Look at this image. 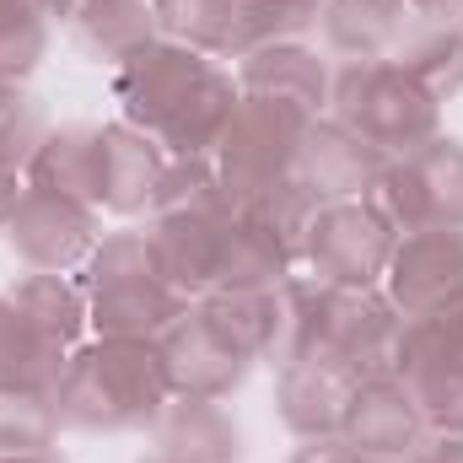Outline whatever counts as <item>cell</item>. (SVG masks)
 I'll return each mask as SVG.
<instances>
[{
  "label": "cell",
  "mask_w": 463,
  "mask_h": 463,
  "mask_svg": "<svg viewBox=\"0 0 463 463\" xmlns=\"http://www.w3.org/2000/svg\"><path fill=\"white\" fill-rule=\"evenodd\" d=\"M329 307H335V286H324L318 275H286L275 286V335L264 361L269 366H291L324 350V329H329Z\"/></svg>",
  "instance_id": "obj_23"
},
{
  "label": "cell",
  "mask_w": 463,
  "mask_h": 463,
  "mask_svg": "<svg viewBox=\"0 0 463 463\" xmlns=\"http://www.w3.org/2000/svg\"><path fill=\"white\" fill-rule=\"evenodd\" d=\"M0 463H65V458L49 448V453H16V458H0Z\"/></svg>",
  "instance_id": "obj_38"
},
{
  "label": "cell",
  "mask_w": 463,
  "mask_h": 463,
  "mask_svg": "<svg viewBox=\"0 0 463 463\" xmlns=\"http://www.w3.org/2000/svg\"><path fill=\"white\" fill-rule=\"evenodd\" d=\"M350 393H355V377L345 366H335L329 355L275 366V415L297 442L340 437L350 415Z\"/></svg>",
  "instance_id": "obj_16"
},
{
  "label": "cell",
  "mask_w": 463,
  "mask_h": 463,
  "mask_svg": "<svg viewBox=\"0 0 463 463\" xmlns=\"http://www.w3.org/2000/svg\"><path fill=\"white\" fill-rule=\"evenodd\" d=\"M393 242L399 237L383 227L361 200H329L307 222L302 269L318 275L335 291H372V286H383V269H388Z\"/></svg>",
  "instance_id": "obj_9"
},
{
  "label": "cell",
  "mask_w": 463,
  "mask_h": 463,
  "mask_svg": "<svg viewBox=\"0 0 463 463\" xmlns=\"http://www.w3.org/2000/svg\"><path fill=\"white\" fill-rule=\"evenodd\" d=\"M388 60L415 87H426L437 103L458 98L463 92V22H415Z\"/></svg>",
  "instance_id": "obj_26"
},
{
  "label": "cell",
  "mask_w": 463,
  "mask_h": 463,
  "mask_svg": "<svg viewBox=\"0 0 463 463\" xmlns=\"http://www.w3.org/2000/svg\"><path fill=\"white\" fill-rule=\"evenodd\" d=\"M361 205L393 237L426 227H463V140L437 135L404 156H388L372 189L361 194Z\"/></svg>",
  "instance_id": "obj_6"
},
{
  "label": "cell",
  "mask_w": 463,
  "mask_h": 463,
  "mask_svg": "<svg viewBox=\"0 0 463 463\" xmlns=\"http://www.w3.org/2000/svg\"><path fill=\"white\" fill-rule=\"evenodd\" d=\"M340 437H345L350 448L372 453V458H393V463L426 437L420 404H415V393L399 383V372H383V377H361V383H355L345 431H340Z\"/></svg>",
  "instance_id": "obj_20"
},
{
  "label": "cell",
  "mask_w": 463,
  "mask_h": 463,
  "mask_svg": "<svg viewBox=\"0 0 463 463\" xmlns=\"http://www.w3.org/2000/svg\"><path fill=\"white\" fill-rule=\"evenodd\" d=\"M167 173V151L135 124H98V167H92V211L98 216H151Z\"/></svg>",
  "instance_id": "obj_14"
},
{
  "label": "cell",
  "mask_w": 463,
  "mask_h": 463,
  "mask_svg": "<svg viewBox=\"0 0 463 463\" xmlns=\"http://www.w3.org/2000/svg\"><path fill=\"white\" fill-rule=\"evenodd\" d=\"M162 350V366H167V383H173V393H184V399H232L242 383H248V372H253V361L242 355V350H232L200 313H194V302L184 307V318L156 340Z\"/></svg>",
  "instance_id": "obj_15"
},
{
  "label": "cell",
  "mask_w": 463,
  "mask_h": 463,
  "mask_svg": "<svg viewBox=\"0 0 463 463\" xmlns=\"http://www.w3.org/2000/svg\"><path fill=\"white\" fill-rule=\"evenodd\" d=\"M92 167H98V124H54L22 178L33 189H54L92 205Z\"/></svg>",
  "instance_id": "obj_28"
},
{
  "label": "cell",
  "mask_w": 463,
  "mask_h": 463,
  "mask_svg": "<svg viewBox=\"0 0 463 463\" xmlns=\"http://www.w3.org/2000/svg\"><path fill=\"white\" fill-rule=\"evenodd\" d=\"M65 33L76 38V49H81L87 60L114 65V71L162 38L151 0H87V5L65 22Z\"/></svg>",
  "instance_id": "obj_22"
},
{
  "label": "cell",
  "mask_w": 463,
  "mask_h": 463,
  "mask_svg": "<svg viewBox=\"0 0 463 463\" xmlns=\"http://www.w3.org/2000/svg\"><path fill=\"white\" fill-rule=\"evenodd\" d=\"M383 151L366 146L361 135H350L340 118L318 114L302 135V151H297V184L329 205V200H361L372 189V178L383 173Z\"/></svg>",
  "instance_id": "obj_17"
},
{
  "label": "cell",
  "mask_w": 463,
  "mask_h": 463,
  "mask_svg": "<svg viewBox=\"0 0 463 463\" xmlns=\"http://www.w3.org/2000/svg\"><path fill=\"white\" fill-rule=\"evenodd\" d=\"M393 372L415 393L426 431L463 437V302L431 318H410Z\"/></svg>",
  "instance_id": "obj_8"
},
{
  "label": "cell",
  "mask_w": 463,
  "mask_h": 463,
  "mask_svg": "<svg viewBox=\"0 0 463 463\" xmlns=\"http://www.w3.org/2000/svg\"><path fill=\"white\" fill-rule=\"evenodd\" d=\"M383 297L410 318H431L463 302V227H426L393 242Z\"/></svg>",
  "instance_id": "obj_11"
},
{
  "label": "cell",
  "mask_w": 463,
  "mask_h": 463,
  "mask_svg": "<svg viewBox=\"0 0 463 463\" xmlns=\"http://www.w3.org/2000/svg\"><path fill=\"white\" fill-rule=\"evenodd\" d=\"M76 280L87 291L92 340H162L189 307L156 275L146 232H103V242L76 269Z\"/></svg>",
  "instance_id": "obj_3"
},
{
  "label": "cell",
  "mask_w": 463,
  "mask_h": 463,
  "mask_svg": "<svg viewBox=\"0 0 463 463\" xmlns=\"http://www.w3.org/2000/svg\"><path fill=\"white\" fill-rule=\"evenodd\" d=\"M43 135H49V124H43L38 98L22 81H0V167L27 173V162L43 146Z\"/></svg>",
  "instance_id": "obj_32"
},
{
  "label": "cell",
  "mask_w": 463,
  "mask_h": 463,
  "mask_svg": "<svg viewBox=\"0 0 463 463\" xmlns=\"http://www.w3.org/2000/svg\"><path fill=\"white\" fill-rule=\"evenodd\" d=\"M146 431H151V458L162 463H242V426L227 410V399L173 393Z\"/></svg>",
  "instance_id": "obj_19"
},
{
  "label": "cell",
  "mask_w": 463,
  "mask_h": 463,
  "mask_svg": "<svg viewBox=\"0 0 463 463\" xmlns=\"http://www.w3.org/2000/svg\"><path fill=\"white\" fill-rule=\"evenodd\" d=\"M194 313L232 350H242L248 361H264L269 335H275V286H216L211 297L194 302Z\"/></svg>",
  "instance_id": "obj_29"
},
{
  "label": "cell",
  "mask_w": 463,
  "mask_h": 463,
  "mask_svg": "<svg viewBox=\"0 0 463 463\" xmlns=\"http://www.w3.org/2000/svg\"><path fill=\"white\" fill-rule=\"evenodd\" d=\"M415 22H463V0H404Z\"/></svg>",
  "instance_id": "obj_36"
},
{
  "label": "cell",
  "mask_w": 463,
  "mask_h": 463,
  "mask_svg": "<svg viewBox=\"0 0 463 463\" xmlns=\"http://www.w3.org/2000/svg\"><path fill=\"white\" fill-rule=\"evenodd\" d=\"M81 5H87V0H49V22H60V27H65Z\"/></svg>",
  "instance_id": "obj_37"
},
{
  "label": "cell",
  "mask_w": 463,
  "mask_h": 463,
  "mask_svg": "<svg viewBox=\"0 0 463 463\" xmlns=\"http://www.w3.org/2000/svg\"><path fill=\"white\" fill-rule=\"evenodd\" d=\"M60 431H65V426H60L54 393L0 388V458H16V453H49Z\"/></svg>",
  "instance_id": "obj_30"
},
{
  "label": "cell",
  "mask_w": 463,
  "mask_h": 463,
  "mask_svg": "<svg viewBox=\"0 0 463 463\" xmlns=\"http://www.w3.org/2000/svg\"><path fill=\"white\" fill-rule=\"evenodd\" d=\"M399 463H463V437L458 431H426Z\"/></svg>",
  "instance_id": "obj_34"
},
{
  "label": "cell",
  "mask_w": 463,
  "mask_h": 463,
  "mask_svg": "<svg viewBox=\"0 0 463 463\" xmlns=\"http://www.w3.org/2000/svg\"><path fill=\"white\" fill-rule=\"evenodd\" d=\"M167 399L173 383L156 340H81L54 383V410L65 431H146Z\"/></svg>",
  "instance_id": "obj_2"
},
{
  "label": "cell",
  "mask_w": 463,
  "mask_h": 463,
  "mask_svg": "<svg viewBox=\"0 0 463 463\" xmlns=\"http://www.w3.org/2000/svg\"><path fill=\"white\" fill-rule=\"evenodd\" d=\"M237 87L253 92V98H280V103H297L307 114H329V92H335V60L318 54L307 38H280V43H264L253 54H242L232 65Z\"/></svg>",
  "instance_id": "obj_18"
},
{
  "label": "cell",
  "mask_w": 463,
  "mask_h": 463,
  "mask_svg": "<svg viewBox=\"0 0 463 463\" xmlns=\"http://www.w3.org/2000/svg\"><path fill=\"white\" fill-rule=\"evenodd\" d=\"M237 98L242 87L222 60L173 38H156L114 71L118 118L151 135L167 156H211Z\"/></svg>",
  "instance_id": "obj_1"
},
{
  "label": "cell",
  "mask_w": 463,
  "mask_h": 463,
  "mask_svg": "<svg viewBox=\"0 0 463 463\" xmlns=\"http://www.w3.org/2000/svg\"><path fill=\"white\" fill-rule=\"evenodd\" d=\"M5 242L22 269H49V275H76L92 248L103 242V216L87 200L54 194V189H22L16 216L5 227Z\"/></svg>",
  "instance_id": "obj_10"
},
{
  "label": "cell",
  "mask_w": 463,
  "mask_h": 463,
  "mask_svg": "<svg viewBox=\"0 0 463 463\" xmlns=\"http://www.w3.org/2000/svg\"><path fill=\"white\" fill-rule=\"evenodd\" d=\"M232 205H205V211H156L146 222V248L156 275L184 297L200 302L222 286V248H227Z\"/></svg>",
  "instance_id": "obj_12"
},
{
  "label": "cell",
  "mask_w": 463,
  "mask_h": 463,
  "mask_svg": "<svg viewBox=\"0 0 463 463\" xmlns=\"http://www.w3.org/2000/svg\"><path fill=\"white\" fill-rule=\"evenodd\" d=\"M49 0H0V81H27L49 49Z\"/></svg>",
  "instance_id": "obj_31"
},
{
  "label": "cell",
  "mask_w": 463,
  "mask_h": 463,
  "mask_svg": "<svg viewBox=\"0 0 463 463\" xmlns=\"http://www.w3.org/2000/svg\"><path fill=\"white\" fill-rule=\"evenodd\" d=\"M329 118H340L350 135H361L383 156H404V151L442 135V103L426 87H415L393 60L335 65Z\"/></svg>",
  "instance_id": "obj_4"
},
{
  "label": "cell",
  "mask_w": 463,
  "mask_h": 463,
  "mask_svg": "<svg viewBox=\"0 0 463 463\" xmlns=\"http://www.w3.org/2000/svg\"><path fill=\"white\" fill-rule=\"evenodd\" d=\"M410 27H415V11L404 0H324L318 11V38L335 65L388 60Z\"/></svg>",
  "instance_id": "obj_21"
},
{
  "label": "cell",
  "mask_w": 463,
  "mask_h": 463,
  "mask_svg": "<svg viewBox=\"0 0 463 463\" xmlns=\"http://www.w3.org/2000/svg\"><path fill=\"white\" fill-rule=\"evenodd\" d=\"M22 189H27V178H22V173H11V167H0V237H5L11 216H16V200H22Z\"/></svg>",
  "instance_id": "obj_35"
},
{
  "label": "cell",
  "mask_w": 463,
  "mask_h": 463,
  "mask_svg": "<svg viewBox=\"0 0 463 463\" xmlns=\"http://www.w3.org/2000/svg\"><path fill=\"white\" fill-rule=\"evenodd\" d=\"M65 361H71V350L54 345V340H49V335L0 291V388L54 393Z\"/></svg>",
  "instance_id": "obj_24"
},
{
  "label": "cell",
  "mask_w": 463,
  "mask_h": 463,
  "mask_svg": "<svg viewBox=\"0 0 463 463\" xmlns=\"http://www.w3.org/2000/svg\"><path fill=\"white\" fill-rule=\"evenodd\" d=\"M318 114L297 109V103H280V98H253L242 92L232 124L222 129L211 162H216V178L232 200H253L286 178H297V151H302V135Z\"/></svg>",
  "instance_id": "obj_7"
},
{
  "label": "cell",
  "mask_w": 463,
  "mask_h": 463,
  "mask_svg": "<svg viewBox=\"0 0 463 463\" xmlns=\"http://www.w3.org/2000/svg\"><path fill=\"white\" fill-rule=\"evenodd\" d=\"M297 264L302 259L275 232L232 200L227 248H222V286H280L286 275H297Z\"/></svg>",
  "instance_id": "obj_27"
},
{
  "label": "cell",
  "mask_w": 463,
  "mask_h": 463,
  "mask_svg": "<svg viewBox=\"0 0 463 463\" xmlns=\"http://www.w3.org/2000/svg\"><path fill=\"white\" fill-rule=\"evenodd\" d=\"M286 463H393V458H372V453L350 448L345 437H318V442H297V453Z\"/></svg>",
  "instance_id": "obj_33"
},
{
  "label": "cell",
  "mask_w": 463,
  "mask_h": 463,
  "mask_svg": "<svg viewBox=\"0 0 463 463\" xmlns=\"http://www.w3.org/2000/svg\"><path fill=\"white\" fill-rule=\"evenodd\" d=\"M140 463H162V458H140Z\"/></svg>",
  "instance_id": "obj_39"
},
{
  "label": "cell",
  "mask_w": 463,
  "mask_h": 463,
  "mask_svg": "<svg viewBox=\"0 0 463 463\" xmlns=\"http://www.w3.org/2000/svg\"><path fill=\"white\" fill-rule=\"evenodd\" d=\"M151 11L162 38L211 60H242L264 43L318 33L324 0H151Z\"/></svg>",
  "instance_id": "obj_5"
},
{
  "label": "cell",
  "mask_w": 463,
  "mask_h": 463,
  "mask_svg": "<svg viewBox=\"0 0 463 463\" xmlns=\"http://www.w3.org/2000/svg\"><path fill=\"white\" fill-rule=\"evenodd\" d=\"M399 340H404V313L383 297V286L372 291H335L329 307V329L324 350L335 366H345L350 377H383L399 366Z\"/></svg>",
  "instance_id": "obj_13"
},
{
  "label": "cell",
  "mask_w": 463,
  "mask_h": 463,
  "mask_svg": "<svg viewBox=\"0 0 463 463\" xmlns=\"http://www.w3.org/2000/svg\"><path fill=\"white\" fill-rule=\"evenodd\" d=\"M5 297L54 340V345L76 350L92 329H87V291H81V280L76 275H49V269H22L11 286H5Z\"/></svg>",
  "instance_id": "obj_25"
}]
</instances>
